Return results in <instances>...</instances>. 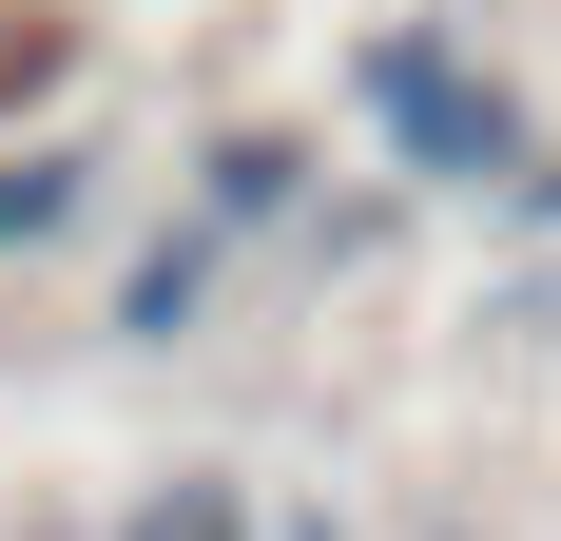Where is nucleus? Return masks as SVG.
I'll list each match as a JSON object with an SVG mask.
<instances>
[{
	"mask_svg": "<svg viewBox=\"0 0 561 541\" xmlns=\"http://www.w3.org/2000/svg\"><path fill=\"white\" fill-rule=\"evenodd\" d=\"M368 116L407 136V174H504V156H523V97L465 78L446 39H388V58H368Z\"/></svg>",
	"mask_w": 561,
	"mask_h": 541,
	"instance_id": "1",
	"label": "nucleus"
},
{
	"mask_svg": "<svg viewBox=\"0 0 561 541\" xmlns=\"http://www.w3.org/2000/svg\"><path fill=\"white\" fill-rule=\"evenodd\" d=\"M116 541H252V503H232V484H156Z\"/></svg>",
	"mask_w": 561,
	"mask_h": 541,
	"instance_id": "2",
	"label": "nucleus"
},
{
	"mask_svg": "<svg viewBox=\"0 0 561 541\" xmlns=\"http://www.w3.org/2000/svg\"><path fill=\"white\" fill-rule=\"evenodd\" d=\"M194 310H214V232H174V252L136 270V329H194Z\"/></svg>",
	"mask_w": 561,
	"mask_h": 541,
	"instance_id": "3",
	"label": "nucleus"
},
{
	"mask_svg": "<svg viewBox=\"0 0 561 541\" xmlns=\"http://www.w3.org/2000/svg\"><path fill=\"white\" fill-rule=\"evenodd\" d=\"M58 214H78V156H20V174H0V252H20V232H58Z\"/></svg>",
	"mask_w": 561,
	"mask_h": 541,
	"instance_id": "4",
	"label": "nucleus"
}]
</instances>
